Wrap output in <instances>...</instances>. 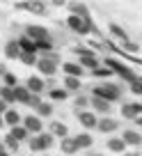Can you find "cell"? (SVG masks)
Masks as SVG:
<instances>
[{
  "label": "cell",
  "instance_id": "cell-1",
  "mask_svg": "<svg viewBox=\"0 0 142 156\" xmlns=\"http://www.w3.org/2000/svg\"><path fill=\"white\" fill-rule=\"evenodd\" d=\"M94 97L96 99H106V101H117L119 99V87L117 85H101V87H94Z\"/></svg>",
  "mask_w": 142,
  "mask_h": 156
},
{
  "label": "cell",
  "instance_id": "cell-2",
  "mask_svg": "<svg viewBox=\"0 0 142 156\" xmlns=\"http://www.w3.org/2000/svg\"><path fill=\"white\" fill-rule=\"evenodd\" d=\"M28 37L32 39L34 44H44V41L50 44V32L46 28H39V25H30L28 28Z\"/></svg>",
  "mask_w": 142,
  "mask_h": 156
},
{
  "label": "cell",
  "instance_id": "cell-3",
  "mask_svg": "<svg viewBox=\"0 0 142 156\" xmlns=\"http://www.w3.org/2000/svg\"><path fill=\"white\" fill-rule=\"evenodd\" d=\"M37 69H39L41 73H46V76L55 73V69H57V58H55V55H46V58L37 60Z\"/></svg>",
  "mask_w": 142,
  "mask_h": 156
},
{
  "label": "cell",
  "instance_id": "cell-4",
  "mask_svg": "<svg viewBox=\"0 0 142 156\" xmlns=\"http://www.w3.org/2000/svg\"><path fill=\"white\" fill-rule=\"evenodd\" d=\"M69 28L71 30H76V32H80V34H87L89 30H92V23H89L87 19H80V16H69Z\"/></svg>",
  "mask_w": 142,
  "mask_h": 156
},
{
  "label": "cell",
  "instance_id": "cell-5",
  "mask_svg": "<svg viewBox=\"0 0 142 156\" xmlns=\"http://www.w3.org/2000/svg\"><path fill=\"white\" fill-rule=\"evenodd\" d=\"M106 64H108V69H110V71H117V73H122V76L126 78V80H131V83H133V80H135V76H133V71H131V69H126V67H124V64L115 62V60H110V58H108V62H106Z\"/></svg>",
  "mask_w": 142,
  "mask_h": 156
},
{
  "label": "cell",
  "instance_id": "cell-6",
  "mask_svg": "<svg viewBox=\"0 0 142 156\" xmlns=\"http://www.w3.org/2000/svg\"><path fill=\"white\" fill-rule=\"evenodd\" d=\"M30 147H32V151H44V149H48V147H50V136L39 133V136L30 142Z\"/></svg>",
  "mask_w": 142,
  "mask_h": 156
},
{
  "label": "cell",
  "instance_id": "cell-7",
  "mask_svg": "<svg viewBox=\"0 0 142 156\" xmlns=\"http://www.w3.org/2000/svg\"><path fill=\"white\" fill-rule=\"evenodd\" d=\"M14 99L16 101H21V103H32V94H30V90L28 87H19V85H16L14 87Z\"/></svg>",
  "mask_w": 142,
  "mask_h": 156
},
{
  "label": "cell",
  "instance_id": "cell-8",
  "mask_svg": "<svg viewBox=\"0 0 142 156\" xmlns=\"http://www.w3.org/2000/svg\"><path fill=\"white\" fill-rule=\"evenodd\" d=\"M5 55L7 58H21V46H19V39H12V41H7L5 46Z\"/></svg>",
  "mask_w": 142,
  "mask_h": 156
},
{
  "label": "cell",
  "instance_id": "cell-9",
  "mask_svg": "<svg viewBox=\"0 0 142 156\" xmlns=\"http://www.w3.org/2000/svg\"><path fill=\"white\" fill-rule=\"evenodd\" d=\"M78 119H80V124H83L85 129H92V126H96V117H94V112H78Z\"/></svg>",
  "mask_w": 142,
  "mask_h": 156
},
{
  "label": "cell",
  "instance_id": "cell-10",
  "mask_svg": "<svg viewBox=\"0 0 142 156\" xmlns=\"http://www.w3.org/2000/svg\"><path fill=\"white\" fill-rule=\"evenodd\" d=\"M25 131L39 133V131H41V119H39V117H34V115L25 117Z\"/></svg>",
  "mask_w": 142,
  "mask_h": 156
},
{
  "label": "cell",
  "instance_id": "cell-11",
  "mask_svg": "<svg viewBox=\"0 0 142 156\" xmlns=\"http://www.w3.org/2000/svg\"><path fill=\"white\" fill-rule=\"evenodd\" d=\"M122 112H124V117H137V112H142V103H126V106L122 108Z\"/></svg>",
  "mask_w": 142,
  "mask_h": 156
},
{
  "label": "cell",
  "instance_id": "cell-12",
  "mask_svg": "<svg viewBox=\"0 0 142 156\" xmlns=\"http://www.w3.org/2000/svg\"><path fill=\"white\" fill-rule=\"evenodd\" d=\"M19 46H21V53H34V51H37V44H34L30 37L19 39Z\"/></svg>",
  "mask_w": 142,
  "mask_h": 156
},
{
  "label": "cell",
  "instance_id": "cell-13",
  "mask_svg": "<svg viewBox=\"0 0 142 156\" xmlns=\"http://www.w3.org/2000/svg\"><path fill=\"white\" fill-rule=\"evenodd\" d=\"M28 90H30V94H39L41 90H44V80H41V78H30L28 80Z\"/></svg>",
  "mask_w": 142,
  "mask_h": 156
},
{
  "label": "cell",
  "instance_id": "cell-14",
  "mask_svg": "<svg viewBox=\"0 0 142 156\" xmlns=\"http://www.w3.org/2000/svg\"><path fill=\"white\" fill-rule=\"evenodd\" d=\"M124 142H128V145H140L142 142V136L135 131H126L124 133Z\"/></svg>",
  "mask_w": 142,
  "mask_h": 156
},
{
  "label": "cell",
  "instance_id": "cell-15",
  "mask_svg": "<svg viewBox=\"0 0 142 156\" xmlns=\"http://www.w3.org/2000/svg\"><path fill=\"white\" fill-rule=\"evenodd\" d=\"M9 136L14 138L16 142H21V140H25V138H28V131H25V126H14Z\"/></svg>",
  "mask_w": 142,
  "mask_h": 156
},
{
  "label": "cell",
  "instance_id": "cell-16",
  "mask_svg": "<svg viewBox=\"0 0 142 156\" xmlns=\"http://www.w3.org/2000/svg\"><path fill=\"white\" fill-rule=\"evenodd\" d=\"M64 71L69 73V76H83V67H78V64H74V62H67L64 64Z\"/></svg>",
  "mask_w": 142,
  "mask_h": 156
},
{
  "label": "cell",
  "instance_id": "cell-17",
  "mask_svg": "<svg viewBox=\"0 0 142 156\" xmlns=\"http://www.w3.org/2000/svg\"><path fill=\"white\" fill-rule=\"evenodd\" d=\"M19 119H21V115H19L16 110H7V112H5V122L12 124V129L19 126Z\"/></svg>",
  "mask_w": 142,
  "mask_h": 156
},
{
  "label": "cell",
  "instance_id": "cell-18",
  "mask_svg": "<svg viewBox=\"0 0 142 156\" xmlns=\"http://www.w3.org/2000/svg\"><path fill=\"white\" fill-rule=\"evenodd\" d=\"M62 151H67V154H76V151H78V147H76V140H71V138H64V140H62Z\"/></svg>",
  "mask_w": 142,
  "mask_h": 156
},
{
  "label": "cell",
  "instance_id": "cell-19",
  "mask_svg": "<svg viewBox=\"0 0 142 156\" xmlns=\"http://www.w3.org/2000/svg\"><path fill=\"white\" fill-rule=\"evenodd\" d=\"M92 106L96 108L99 112H108V110H110V103L103 101V99H96V97H92Z\"/></svg>",
  "mask_w": 142,
  "mask_h": 156
},
{
  "label": "cell",
  "instance_id": "cell-20",
  "mask_svg": "<svg viewBox=\"0 0 142 156\" xmlns=\"http://www.w3.org/2000/svg\"><path fill=\"white\" fill-rule=\"evenodd\" d=\"M50 131H53V133H55V136H57V138H62V140H64V138H67V126H64L62 122H53V126H50Z\"/></svg>",
  "mask_w": 142,
  "mask_h": 156
},
{
  "label": "cell",
  "instance_id": "cell-21",
  "mask_svg": "<svg viewBox=\"0 0 142 156\" xmlns=\"http://www.w3.org/2000/svg\"><path fill=\"white\" fill-rule=\"evenodd\" d=\"M96 126L101 129V131H106V133H108V131H115V129H117V122H115V119H101V122H99Z\"/></svg>",
  "mask_w": 142,
  "mask_h": 156
},
{
  "label": "cell",
  "instance_id": "cell-22",
  "mask_svg": "<svg viewBox=\"0 0 142 156\" xmlns=\"http://www.w3.org/2000/svg\"><path fill=\"white\" fill-rule=\"evenodd\" d=\"M74 140H76V147H78V149H80V147H89V145H92V138H89L87 133H83V136H76Z\"/></svg>",
  "mask_w": 142,
  "mask_h": 156
},
{
  "label": "cell",
  "instance_id": "cell-23",
  "mask_svg": "<svg viewBox=\"0 0 142 156\" xmlns=\"http://www.w3.org/2000/svg\"><path fill=\"white\" fill-rule=\"evenodd\" d=\"M0 94H2V101H5V103L16 101V99H14V90H12V87H0Z\"/></svg>",
  "mask_w": 142,
  "mask_h": 156
},
{
  "label": "cell",
  "instance_id": "cell-24",
  "mask_svg": "<svg viewBox=\"0 0 142 156\" xmlns=\"http://www.w3.org/2000/svg\"><path fill=\"white\" fill-rule=\"evenodd\" d=\"M80 62H83L85 67H92V69H96V58H94L92 53H83V58H80Z\"/></svg>",
  "mask_w": 142,
  "mask_h": 156
},
{
  "label": "cell",
  "instance_id": "cell-25",
  "mask_svg": "<svg viewBox=\"0 0 142 156\" xmlns=\"http://www.w3.org/2000/svg\"><path fill=\"white\" fill-rule=\"evenodd\" d=\"M19 7H23V9H30V12H37V14H44V5H34V2H21Z\"/></svg>",
  "mask_w": 142,
  "mask_h": 156
},
{
  "label": "cell",
  "instance_id": "cell-26",
  "mask_svg": "<svg viewBox=\"0 0 142 156\" xmlns=\"http://www.w3.org/2000/svg\"><path fill=\"white\" fill-rule=\"evenodd\" d=\"M110 32H115V34H117V37H122V39H124V41H128V34H126V32H124V30H122V28H119V25H115V23H110Z\"/></svg>",
  "mask_w": 142,
  "mask_h": 156
},
{
  "label": "cell",
  "instance_id": "cell-27",
  "mask_svg": "<svg viewBox=\"0 0 142 156\" xmlns=\"http://www.w3.org/2000/svg\"><path fill=\"white\" fill-rule=\"evenodd\" d=\"M37 110H39V115L48 117L50 112H53V108H50V103H41V101H39V106H37Z\"/></svg>",
  "mask_w": 142,
  "mask_h": 156
},
{
  "label": "cell",
  "instance_id": "cell-28",
  "mask_svg": "<svg viewBox=\"0 0 142 156\" xmlns=\"http://www.w3.org/2000/svg\"><path fill=\"white\" fill-rule=\"evenodd\" d=\"M108 149H113V151H122V149H124V140H115V138H113V140L108 142Z\"/></svg>",
  "mask_w": 142,
  "mask_h": 156
},
{
  "label": "cell",
  "instance_id": "cell-29",
  "mask_svg": "<svg viewBox=\"0 0 142 156\" xmlns=\"http://www.w3.org/2000/svg\"><path fill=\"white\" fill-rule=\"evenodd\" d=\"M50 99H55V101H64V99H67V92H64V90H53V92H50Z\"/></svg>",
  "mask_w": 142,
  "mask_h": 156
},
{
  "label": "cell",
  "instance_id": "cell-30",
  "mask_svg": "<svg viewBox=\"0 0 142 156\" xmlns=\"http://www.w3.org/2000/svg\"><path fill=\"white\" fill-rule=\"evenodd\" d=\"M67 87L69 90H78L80 87V80H78V78H74V76H69L67 78Z\"/></svg>",
  "mask_w": 142,
  "mask_h": 156
},
{
  "label": "cell",
  "instance_id": "cell-31",
  "mask_svg": "<svg viewBox=\"0 0 142 156\" xmlns=\"http://www.w3.org/2000/svg\"><path fill=\"white\" fill-rule=\"evenodd\" d=\"M21 60H23V64H34L37 60H34V53H21Z\"/></svg>",
  "mask_w": 142,
  "mask_h": 156
},
{
  "label": "cell",
  "instance_id": "cell-32",
  "mask_svg": "<svg viewBox=\"0 0 142 156\" xmlns=\"http://www.w3.org/2000/svg\"><path fill=\"white\" fill-rule=\"evenodd\" d=\"M5 83H7V87L14 90V87H16V78L12 76V73H5Z\"/></svg>",
  "mask_w": 142,
  "mask_h": 156
},
{
  "label": "cell",
  "instance_id": "cell-33",
  "mask_svg": "<svg viewBox=\"0 0 142 156\" xmlns=\"http://www.w3.org/2000/svg\"><path fill=\"white\" fill-rule=\"evenodd\" d=\"M131 90H133L135 94H142V80H133V83H131Z\"/></svg>",
  "mask_w": 142,
  "mask_h": 156
},
{
  "label": "cell",
  "instance_id": "cell-34",
  "mask_svg": "<svg viewBox=\"0 0 142 156\" xmlns=\"http://www.w3.org/2000/svg\"><path fill=\"white\" fill-rule=\"evenodd\" d=\"M94 76L106 78V76H113V73H110V69H94Z\"/></svg>",
  "mask_w": 142,
  "mask_h": 156
},
{
  "label": "cell",
  "instance_id": "cell-35",
  "mask_svg": "<svg viewBox=\"0 0 142 156\" xmlns=\"http://www.w3.org/2000/svg\"><path fill=\"white\" fill-rule=\"evenodd\" d=\"M7 147H9V149H16V147H19V142H16L12 136H7Z\"/></svg>",
  "mask_w": 142,
  "mask_h": 156
},
{
  "label": "cell",
  "instance_id": "cell-36",
  "mask_svg": "<svg viewBox=\"0 0 142 156\" xmlns=\"http://www.w3.org/2000/svg\"><path fill=\"white\" fill-rule=\"evenodd\" d=\"M0 112H7V103L2 101V99H0Z\"/></svg>",
  "mask_w": 142,
  "mask_h": 156
},
{
  "label": "cell",
  "instance_id": "cell-37",
  "mask_svg": "<svg viewBox=\"0 0 142 156\" xmlns=\"http://www.w3.org/2000/svg\"><path fill=\"white\" fill-rule=\"evenodd\" d=\"M0 156H9V154H7V151H2V149H0Z\"/></svg>",
  "mask_w": 142,
  "mask_h": 156
},
{
  "label": "cell",
  "instance_id": "cell-38",
  "mask_svg": "<svg viewBox=\"0 0 142 156\" xmlns=\"http://www.w3.org/2000/svg\"><path fill=\"white\" fill-rule=\"evenodd\" d=\"M137 124H140V126H142V117H137Z\"/></svg>",
  "mask_w": 142,
  "mask_h": 156
},
{
  "label": "cell",
  "instance_id": "cell-39",
  "mask_svg": "<svg viewBox=\"0 0 142 156\" xmlns=\"http://www.w3.org/2000/svg\"><path fill=\"white\" fill-rule=\"evenodd\" d=\"M0 124H2V117H0Z\"/></svg>",
  "mask_w": 142,
  "mask_h": 156
},
{
  "label": "cell",
  "instance_id": "cell-40",
  "mask_svg": "<svg viewBox=\"0 0 142 156\" xmlns=\"http://www.w3.org/2000/svg\"><path fill=\"white\" fill-rule=\"evenodd\" d=\"M131 156H135V154H131Z\"/></svg>",
  "mask_w": 142,
  "mask_h": 156
}]
</instances>
